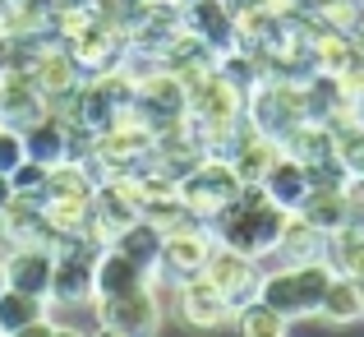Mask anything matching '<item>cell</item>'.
<instances>
[{
  "label": "cell",
  "instance_id": "21",
  "mask_svg": "<svg viewBox=\"0 0 364 337\" xmlns=\"http://www.w3.org/2000/svg\"><path fill=\"white\" fill-rule=\"evenodd\" d=\"M9 286V273H5V254H0V291Z\"/></svg>",
  "mask_w": 364,
  "mask_h": 337
},
{
  "label": "cell",
  "instance_id": "5",
  "mask_svg": "<svg viewBox=\"0 0 364 337\" xmlns=\"http://www.w3.org/2000/svg\"><path fill=\"white\" fill-rule=\"evenodd\" d=\"M217 249V231L213 222H198V217H180V222L166 227V240H161V264L157 273L171 277V282H180V277L189 273H203L208 254Z\"/></svg>",
  "mask_w": 364,
  "mask_h": 337
},
{
  "label": "cell",
  "instance_id": "8",
  "mask_svg": "<svg viewBox=\"0 0 364 337\" xmlns=\"http://www.w3.org/2000/svg\"><path fill=\"white\" fill-rule=\"evenodd\" d=\"M176 305H180V319L189 323V328H226V323L235 319V305L226 301L222 291H217L213 282H208L203 273H189L180 277L176 286Z\"/></svg>",
  "mask_w": 364,
  "mask_h": 337
},
{
  "label": "cell",
  "instance_id": "7",
  "mask_svg": "<svg viewBox=\"0 0 364 337\" xmlns=\"http://www.w3.org/2000/svg\"><path fill=\"white\" fill-rule=\"evenodd\" d=\"M23 70H28V79L37 83V93H42L51 107H55V102H65L83 79H88V74H83V65L74 61V51L65 42L60 46H37V56H28Z\"/></svg>",
  "mask_w": 364,
  "mask_h": 337
},
{
  "label": "cell",
  "instance_id": "19",
  "mask_svg": "<svg viewBox=\"0 0 364 337\" xmlns=\"http://www.w3.org/2000/svg\"><path fill=\"white\" fill-rule=\"evenodd\" d=\"M28 157V143H23V130H18V125H5L0 120V171H14L18 162Z\"/></svg>",
  "mask_w": 364,
  "mask_h": 337
},
{
  "label": "cell",
  "instance_id": "3",
  "mask_svg": "<svg viewBox=\"0 0 364 337\" xmlns=\"http://www.w3.org/2000/svg\"><path fill=\"white\" fill-rule=\"evenodd\" d=\"M245 180L235 176V167L226 157H198L194 167L180 176V204H185L189 217L198 222H213L235 195H240Z\"/></svg>",
  "mask_w": 364,
  "mask_h": 337
},
{
  "label": "cell",
  "instance_id": "13",
  "mask_svg": "<svg viewBox=\"0 0 364 337\" xmlns=\"http://www.w3.org/2000/svg\"><path fill=\"white\" fill-rule=\"evenodd\" d=\"M23 143H28V157L42 162V167H55V162L74 157V130L55 111H46L42 120L28 125V130H23Z\"/></svg>",
  "mask_w": 364,
  "mask_h": 337
},
{
  "label": "cell",
  "instance_id": "20",
  "mask_svg": "<svg viewBox=\"0 0 364 337\" xmlns=\"http://www.w3.org/2000/svg\"><path fill=\"white\" fill-rule=\"evenodd\" d=\"M9 204H14V180H9L5 171H0V213H5Z\"/></svg>",
  "mask_w": 364,
  "mask_h": 337
},
{
  "label": "cell",
  "instance_id": "15",
  "mask_svg": "<svg viewBox=\"0 0 364 337\" xmlns=\"http://www.w3.org/2000/svg\"><path fill=\"white\" fill-rule=\"evenodd\" d=\"M318 314L328 323H360L364 319V291H360L355 277H350V273H332L328 291H323Z\"/></svg>",
  "mask_w": 364,
  "mask_h": 337
},
{
  "label": "cell",
  "instance_id": "22",
  "mask_svg": "<svg viewBox=\"0 0 364 337\" xmlns=\"http://www.w3.org/2000/svg\"><path fill=\"white\" fill-rule=\"evenodd\" d=\"M0 102H5V74H0Z\"/></svg>",
  "mask_w": 364,
  "mask_h": 337
},
{
  "label": "cell",
  "instance_id": "9",
  "mask_svg": "<svg viewBox=\"0 0 364 337\" xmlns=\"http://www.w3.org/2000/svg\"><path fill=\"white\" fill-rule=\"evenodd\" d=\"M185 33L198 37L213 56H226L240 46V24H235V9L226 0H189L185 5Z\"/></svg>",
  "mask_w": 364,
  "mask_h": 337
},
{
  "label": "cell",
  "instance_id": "14",
  "mask_svg": "<svg viewBox=\"0 0 364 337\" xmlns=\"http://www.w3.org/2000/svg\"><path fill=\"white\" fill-rule=\"evenodd\" d=\"M161 240H166V231L152 222V217H139V222H129L116 240H111V245H116L120 254H129L143 273H157V264H161Z\"/></svg>",
  "mask_w": 364,
  "mask_h": 337
},
{
  "label": "cell",
  "instance_id": "18",
  "mask_svg": "<svg viewBox=\"0 0 364 337\" xmlns=\"http://www.w3.org/2000/svg\"><path fill=\"white\" fill-rule=\"evenodd\" d=\"M46 171H51V167H42V162L23 157L14 171H9V180H14V195L42 208V204H46Z\"/></svg>",
  "mask_w": 364,
  "mask_h": 337
},
{
  "label": "cell",
  "instance_id": "10",
  "mask_svg": "<svg viewBox=\"0 0 364 337\" xmlns=\"http://www.w3.org/2000/svg\"><path fill=\"white\" fill-rule=\"evenodd\" d=\"M5 273L9 286L28 296H51V273H55V245L51 240H23V245L5 249Z\"/></svg>",
  "mask_w": 364,
  "mask_h": 337
},
{
  "label": "cell",
  "instance_id": "12",
  "mask_svg": "<svg viewBox=\"0 0 364 337\" xmlns=\"http://www.w3.org/2000/svg\"><path fill=\"white\" fill-rule=\"evenodd\" d=\"M152 273H143L139 264H134L129 254H120L116 245H102L97 259H92V301L97 296H120V291H134V286H143Z\"/></svg>",
  "mask_w": 364,
  "mask_h": 337
},
{
  "label": "cell",
  "instance_id": "1",
  "mask_svg": "<svg viewBox=\"0 0 364 337\" xmlns=\"http://www.w3.org/2000/svg\"><path fill=\"white\" fill-rule=\"evenodd\" d=\"M286 208H277L272 199L263 195V185H240V195L213 217V231L222 245L240 249L249 259H267L277 254L282 245V231H286Z\"/></svg>",
  "mask_w": 364,
  "mask_h": 337
},
{
  "label": "cell",
  "instance_id": "6",
  "mask_svg": "<svg viewBox=\"0 0 364 337\" xmlns=\"http://www.w3.org/2000/svg\"><path fill=\"white\" fill-rule=\"evenodd\" d=\"M203 277L235 305V310H240L245 301H254V296H258V282H263V259H249V254H240V249H231V245L217 240V249L208 254V264H203Z\"/></svg>",
  "mask_w": 364,
  "mask_h": 337
},
{
  "label": "cell",
  "instance_id": "11",
  "mask_svg": "<svg viewBox=\"0 0 364 337\" xmlns=\"http://www.w3.org/2000/svg\"><path fill=\"white\" fill-rule=\"evenodd\" d=\"M263 195L272 199L277 208H286V213H300V204L309 199V190H314V167L309 162H300L295 152H277V162L263 171Z\"/></svg>",
  "mask_w": 364,
  "mask_h": 337
},
{
  "label": "cell",
  "instance_id": "16",
  "mask_svg": "<svg viewBox=\"0 0 364 337\" xmlns=\"http://www.w3.org/2000/svg\"><path fill=\"white\" fill-rule=\"evenodd\" d=\"M46 314V301L42 296H28L18 286H5L0 291V337H23L28 323Z\"/></svg>",
  "mask_w": 364,
  "mask_h": 337
},
{
  "label": "cell",
  "instance_id": "4",
  "mask_svg": "<svg viewBox=\"0 0 364 337\" xmlns=\"http://www.w3.org/2000/svg\"><path fill=\"white\" fill-rule=\"evenodd\" d=\"M97 310V328L102 333H120V337H134V333H157L161 328V314H166V301L161 291L152 286V277L134 291H120V296H97L92 301Z\"/></svg>",
  "mask_w": 364,
  "mask_h": 337
},
{
  "label": "cell",
  "instance_id": "17",
  "mask_svg": "<svg viewBox=\"0 0 364 337\" xmlns=\"http://www.w3.org/2000/svg\"><path fill=\"white\" fill-rule=\"evenodd\" d=\"M231 323H235V328H240L245 337H286V333L295 328V323L286 319L282 310H272V305H267L263 296L245 301L240 310H235V319H231Z\"/></svg>",
  "mask_w": 364,
  "mask_h": 337
},
{
  "label": "cell",
  "instance_id": "2",
  "mask_svg": "<svg viewBox=\"0 0 364 337\" xmlns=\"http://www.w3.org/2000/svg\"><path fill=\"white\" fill-rule=\"evenodd\" d=\"M328 282H332L328 259H304V264H286V268H277V273H263L258 296L295 323V319H304V314H318Z\"/></svg>",
  "mask_w": 364,
  "mask_h": 337
}]
</instances>
